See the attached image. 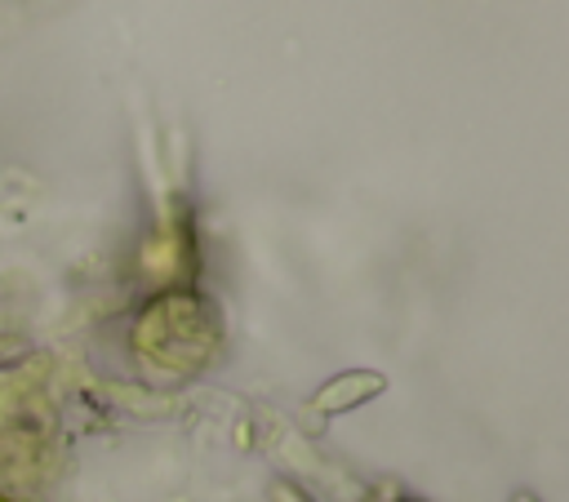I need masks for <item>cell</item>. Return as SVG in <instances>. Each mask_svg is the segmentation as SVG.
<instances>
[{"mask_svg":"<svg viewBox=\"0 0 569 502\" xmlns=\"http://www.w3.org/2000/svg\"><path fill=\"white\" fill-rule=\"evenodd\" d=\"M382 386H387V378H382V373L351 369V373L329 378V382H325V386L311 395V409H320V413H342V409H356V404L373 400Z\"/></svg>","mask_w":569,"mask_h":502,"instance_id":"6da1fadb","label":"cell"},{"mask_svg":"<svg viewBox=\"0 0 569 502\" xmlns=\"http://www.w3.org/2000/svg\"><path fill=\"white\" fill-rule=\"evenodd\" d=\"M271 502H311L302 489H293L289 480H271Z\"/></svg>","mask_w":569,"mask_h":502,"instance_id":"7a4b0ae2","label":"cell"},{"mask_svg":"<svg viewBox=\"0 0 569 502\" xmlns=\"http://www.w3.org/2000/svg\"><path fill=\"white\" fill-rule=\"evenodd\" d=\"M516 502H533V498H529V493H520V498H516Z\"/></svg>","mask_w":569,"mask_h":502,"instance_id":"3957f363","label":"cell"}]
</instances>
